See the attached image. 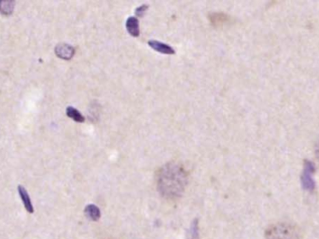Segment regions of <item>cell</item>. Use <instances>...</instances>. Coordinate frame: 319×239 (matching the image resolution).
<instances>
[{
	"instance_id": "cell-1",
	"label": "cell",
	"mask_w": 319,
	"mask_h": 239,
	"mask_svg": "<svg viewBox=\"0 0 319 239\" xmlns=\"http://www.w3.org/2000/svg\"><path fill=\"white\" fill-rule=\"evenodd\" d=\"M188 184V174L181 165L168 163L157 173V188L165 199L176 200L182 195Z\"/></svg>"
},
{
	"instance_id": "cell-2",
	"label": "cell",
	"mask_w": 319,
	"mask_h": 239,
	"mask_svg": "<svg viewBox=\"0 0 319 239\" xmlns=\"http://www.w3.org/2000/svg\"><path fill=\"white\" fill-rule=\"evenodd\" d=\"M264 239H300V232L292 223L278 222L268 228Z\"/></svg>"
},
{
	"instance_id": "cell-3",
	"label": "cell",
	"mask_w": 319,
	"mask_h": 239,
	"mask_svg": "<svg viewBox=\"0 0 319 239\" xmlns=\"http://www.w3.org/2000/svg\"><path fill=\"white\" fill-rule=\"evenodd\" d=\"M313 172H314V166L309 161H306L304 164L303 172L301 174V185L307 192H313L315 188V182L313 179Z\"/></svg>"
},
{
	"instance_id": "cell-4",
	"label": "cell",
	"mask_w": 319,
	"mask_h": 239,
	"mask_svg": "<svg viewBox=\"0 0 319 239\" xmlns=\"http://www.w3.org/2000/svg\"><path fill=\"white\" fill-rule=\"evenodd\" d=\"M55 54L58 56L59 58L64 60H70L75 54V49L69 44L61 43L55 47Z\"/></svg>"
},
{
	"instance_id": "cell-5",
	"label": "cell",
	"mask_w": 319,
	"mask_h": 239,
	"mask_svg": "<svg viewBox=\"0 0 319 239\" xmlns=\"http://www.w3.org/2000/svg\"><path fill=\"white\" fill-rule=\"evenodd\" d=\"M149 45L158 53H163V54H175L176 53V51L172 47L168 44L161 42V41L150 40Z\"/></svg>"
},
{
	"instance_id": "cell-6",
	"label": "cell",
	"mask_w": 319,
	"mask_h": 239,
	"mask_svg": "<svg viewBox=\"0 0 319 239\" xmlns=\"http://www.w3.org/2000/svg\"><path fill=\"white\" fill-rule=\"evenodd\" d=\"M18 193H19L20 198L23 201V204L26 207V211L29 213H34V206H33L32 201L29 196V193L26 191V188L24 186H18Z\"/></svg>"
},
{
	"instance_id": "cell-7",
	"label": "cell",
	"mask_w": 319,
	"mask_h": 239,
	"mask_svg": "<svg viewBox=\"0 0 319 239\" xmlns=\"http://www.w3.org/2000/svg\"><path fill=\"white\" fill-rule=\"evenodd\" d=\"M126 29L133 37H138L140 34L139 22L137 17L131 16L126 21Z\"/></svg>"
},
{
	"instance_id": "cell-8",
	"label": "cell",
	"mask_w": 319,
	"mask_h": 239,
	"mask_svg": "<svg viewBox=\"0 0 319 239\" xmlns=\"http://www.w3.org/2000/svg\"><path fill=\"white\" fill-rule=\"evenodd\" d=\"M84 213L88 219L93 220V221L98 220V219H100V216H101V212H100L99 207L95 206V205H92V204L88 205L85 207Z\"/></svg>"
},
{
	"instance_id": "cell-9",
	"label": "cell",
	"mask_w": 319,
	"mask_h": 239,
	"mask_svg": "<svg viewBox=\"0 0 319 239\" xmlns=\"http://www.w3.org/2000/svg\"><path fill=\"white\" fill-rule=\"evenodd\" d=\"M14 7H15L14 1L0 0V14L3 15H11L14 11Z\"/></svg>"
},
{
	"instance_id": "cell-10",
	"label": "cell",
	"mask_w": 319,
	"mask_h": 239,
	"mask_svg": "<svg viewBox=\"0 0 319 239\" xmlns=\"http://www.w3.org/2000/svg\"><path fill=\"white\" fill-rule=\"evenodd\" d=\"M66 115L71 118L73 121L77 122V123H83L84 122V117L81 113L78 111V109H76L73 106H67L66 108Z\"/></svg>"
},
{
	"instance_id": "cell-11",
	"label": "cell",
	"mask_w": 319,
	"mask_h": 239,
	"mask_svg": "<svg viewBox=\"0 0 319 239\" xmlns=\"http://www.w3.org/2000/svg\"><path fill=\"white\" fill-rule=\"evenodd\" d=\"M211 24L214 26H220L228 20V16L222 14H213L210 15Z\"/></svg>"
},
{
	"instance_id": "cell-12",
	"label": "cell",
	"mask_w": 319,
	"mask_h": 239,
	"mask_svg": "<svg viewBox=\"0 0 319 239\" xmlns=\"http://www.w3.org/2000/svg\"><path fill=\"white\" fill-rule=\"evenodd\" d=\"M199 238V226H198V221L194 220L190 228H189V238L188 239H198Z\"/></svg>"
},
{
	"instance_id": "cell-13",
	"label": "cell",
	"mask_w": 319,
	"mask_h": 239,
	"mask_svg": "<svg viewBox=\"0 0 319 239\" xmlns=\"http://www.w3.org/2000/svg\"><path fill=\"white\" fill-rule=\"evenodd\" d=\"M148 8L149 6L148 5H142V6H140V7L137 8V10H136V14H137V16H143L144 13L148 10Z\"/></svg>"
},
{
	"instance_id": "cell-14",
	"label": "cell",
	"mask_w": 319,
	"mask_h": 239,
	"mask_svg": "<svg viewBox=\"0 0 319 239\" xmlns=\"http://www.w3.org/2000/svg\"><path fill=\"white\" fill-rule=\"evenodd\" d=\"M315 154H316V156H317V158L319 159V142L317 143V145H316V148H315Z\"/></svg>"
}]
</instances>
